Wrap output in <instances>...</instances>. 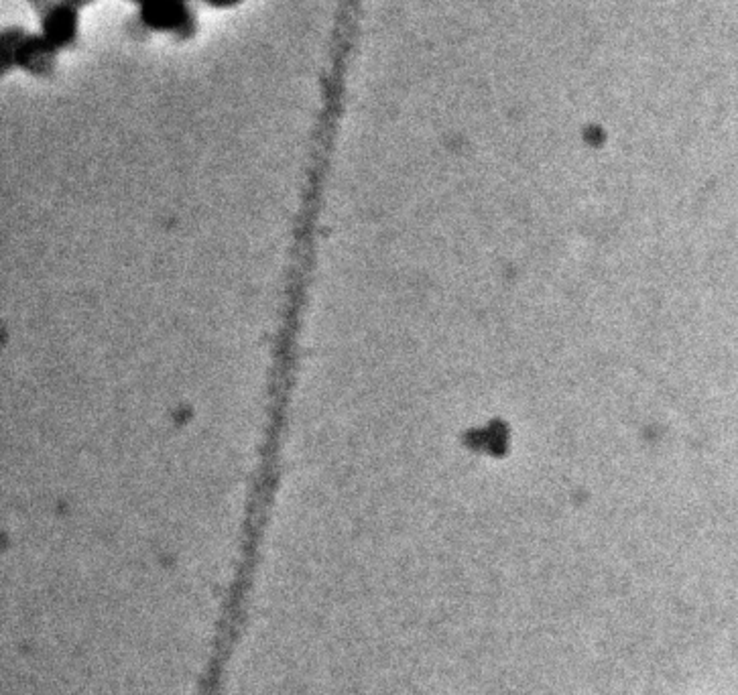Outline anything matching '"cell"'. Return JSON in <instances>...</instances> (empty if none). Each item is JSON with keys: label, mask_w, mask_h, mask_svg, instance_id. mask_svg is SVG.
I'll return each instance as SVG.
<instances>
[{"label": "cell", "mask_w": 738, "mask_h": 695, "mask_svg": "<svg viewBox=\"0 0 738 695\" xmlns=\"http://www.w3.org/2000/svg\"><path fill=\"white\" fill-rule=\"evenodd\" d=\"M143 19L159 31H181L188 29L190 9L186 0H145Z\"/></svg>", "instance_id": "cell-1"}, {"label": "cell", "mask_w": 738, "mask_h": 695, "mask_svg": "<svg viewBox=\"0 0 738 695\" xmlns=\"http://www.w3.org/2000/svg\"><path fill=\"white\" fill-rule=\"evenodd\" d=\"M45 39L53 47H64L74 41L76 35V13L74 7L68 3L53 5L43 19Z\"/></svg>", "instance_id": "cell-2"}, {"label": "cell", "mask_w": 738, "mask_h": 695, "mask_svg": "<svg viewBox=\"0 0 738 695\" xmlns=\"http://www.w3.org/2000/svg\"><path fill=\"white\" fill-rule=\"evenodd\" d=\"M210 5H216V7H230L234 3H238V0H208Z\"/></svg>", "instance_id": "cell-3"}, {"label": "cell", "mask_w": 738, "mask_h": 695, "mask_svg": "<svg viewBox=\"0 0 738 695\" xmlns=\"http://www.w3.org/2000/svg\"><path fill=\"white\" fill-rule=\"evenodd\" d=\"M64 3H68V5H72V7H80V5L90 3V0H64Z\"/></svg>", "instance_id": "cell-4"}, {"label": "cell", "mask_w": 738, "mask_h": 695, "mask_svg": "<svg viewBox=\"0 0 738 695\" xmlns=\"http://www.w3.org/2000/svg\"><path fill=\"white\" fill-rule=\"evenodd\" d=\"M141 3H145V0H141Z\"/></svg>", "instance_id": "cell-5"}]
</instances>
